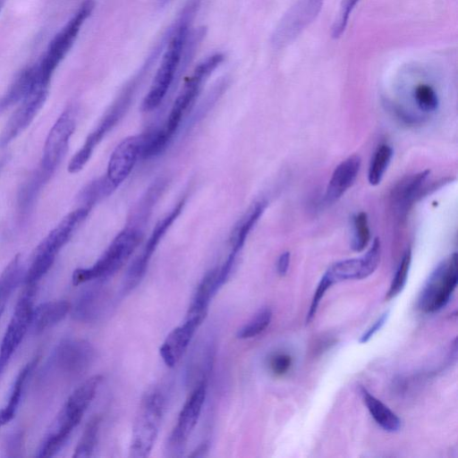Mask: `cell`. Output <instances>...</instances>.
Masks as SVG:
<instances>
[{"label": "cell", "instance_id": "cell-38", "mask_svg": "<svg viewBox=\"0 0 458 458\" xmlns=\"http://www.w3.org/2000/svg\"><path fill=\"white\" fill-rule=\"evenodd\" d=\"M148 262L142 259L140 256L130 265L123 282V292L130 293L133 290L142 280L146 274Z\"/></svg>", "mask_w": 458, "mask_h": 458}, {"label": "cell", "instance_id": "cell-24", "mask_svg": "<svg viewBox=\"0 0 458 458\" xmlns=\"http://www.w3.org/2000/svg\"><path fill=\"white\" fill-rule=\"evenodd\" d=\"M428 173L429 172L427 170L409 176L401 181L394 188L391 195L392 204L400 214L409 209L410 205L419 193Z\"/></svg>", "mask_w": 458, "mask_h": 458}, {"label": "cell", "instance_id": "cell-14", "mask_svg": "<svg viewBox=\"0 0 458 458\" xmlns=\"http://www.w3.org/2000/svg\"><path fill=\"white\" fill-rule=\"evenodd\" d=\"M380 255V241L376 238L362 257L337 261L324 275L333 284L345 280L366 278L377 269Z\"/></svg>", "mask_w": 458, "mask_h": 458}, {"label": "cell", "instance_id": "cell-41", "mask_svg": "<svg viewBox=\"0 0 458 458\" xmlns=\"http://www.w3.org/2000/svg\"><path fill=\"white\" fill-rule=\"evenodd\" d=\"M331 285L332 283L325 275H323L312 298L311 304L307 314V323L314 318L321 299Z\"/></svg>", "mask_w": 458, "mask_h": 458}, {"label": "cell", "instance_id": "cell-21", "mask_svg": "<svg viewBox=\"0 0 458 458\" xmlns=\"http://www.w3.org/2000/svg\"><path fill=\"white\" fill-rule=\"evenodd\" d=\"M106 301L103 288L98 284L92 285L77 298L71 308L73 319L84 323L98 320L103 314Z\"/></svg>", "mask_w": 458, "mask_h": 458}, {"label": "cell", "instance_id": "cell-19", "mask_svg": "<svg viewBox=\"0 0 458 458\" xmlns=\"http://www.w3.org/2000/svg\"><path fill=\"white\" fill-rule=\"evenodd\" d=\"M360 157L352 155L335 167L326 190L325 200L327 204L338 200L353 184L360 171Z\"/></svg>", "mask_w": 458, "mask_h": 458}, {"label": "cell", "instance_id": "cell-42", "mask_svg": "<svg viewBox=\"0 0 458 458\" xmlns=\"http://www.w3.org/2000/svg\"><path fill=\"white\" fill-rule=\"evenodd\" d=\"M292 357L287 353H276L269 360V368L276 376H283L290 369Z\"/></svg>", "mask_w": 458, "mask_h": 458}, {"label": "cell", "instance_id": "cell-5", "mask_svg": "<svg viewBox=\"0 0 458 458\" xmlns=\"http://www.w3.org/2000/svg\"><path fill=\"white\" fill-rule=\"evenodd\" d=\"M94 3L84 2L63 29L55 36L41 60L35 64L39 87L48 88L52 74L76 40L81 26L90 16Z\"/></svg>", "mask_w": 458, "mask_h": 458}, {"label": "cell", "instance_id": "cell-15", "mask_svg": "<svg viewBox=\"0 0 458 458\" xmlns=\"http://www.w3.org/2000/svg\"><path fill=\"white\" fill-rule=\"evenodd\" d=\"M47 95V88H38L21 101L2 131L0 147L8 145L31 123L44 106Z\"/></svg>", "mask_w": 458, "mask_h": 458}, {"label": "cell", "instance_id": "cell-32", "mask_svg": "<svg viewBox=\"0 0 458 458\" xmlns=\"http://www.w3.org/2000/svg\"><path fill=\"white\" fill-rule=\"evenodd\" d=\"M393 157V148L387 144L380 145L375 151L368 172V180L371 185L380 183Z\"/></svg>", "mask_w": 458, "mask_h": 458}, {"label": "cell", "instance_id": "cell-9", "mask_svg": "<svg viewBox=\"0 0 458 458\" xmlns=\"http://www.w3.org/2000/svg\"><path fill=\"white\" fill-rule=\"evenodd\" d=\"M224 59L225 56L221 53H216L206 57L195 67L191 76L187 78L174 102L166 123L163 128L170 138L173 137L178 129L184 113L194 103L203 82Z\"/></svg>", "mask_w": 458, "mask_h": 458}, {"label": "cell", "instance_id": "cell-29", "mask_svg": "<svg viewBox=\"0 0 458 458\" xmlns=\"http://www.w3.org/2000/svg\"><path fill=\"white\" fill-rule=\"evenodd\" d=\"M24 276L21 256L16 255L0 276V318L11 295Z\"/></svg>", "mask_w": 458, "mask_h": 458}, {"label": "cell", "instance_id": "cell-45", "mask_svg": "<svg viewBox=\"0 0 458 458\" xmlns=\"http://www.w3.org/2000/svg\"><path fill=\"white\" fill-rule=\"evenodd\" d=\"M290 265V252L285 251L280 255L276 262V272L279 276H284Z\"/></svg>", "mask_w": 458, "mask_h": 458}, {"label": "cell", "instance_id": "cell-7", "mask_svg": "<svg viewBox=\"0 0 458 458\" xmlns=\"http://www.w3.org/2000/svg\"><path fill=\"white\" fill-rule=\"evenodd\" d=\"M95 350L86 340L67 338L55 347L47 364V372L64 378L85 373L93 362Z\"/></svg>", "mask_w": 458, "mask_h": 458}, {"label": "cell", "instance_id": "cell-25", "mask_svg": "<svg viewBox=\"0 0 458 458\" xmlns=\"http://www.w3.org/2000/svg\"><path fill=\"white\" fill-rule=\"evenodd\" d=\"M359 391L371 417L377 425L388 432H396L401 428V420L393 411L371 394L365 387L360 386Z\"/></svg>", "mask_w": 458, "mask_h": 458}, {"label": "cell", "instance_id": "cell-44", "mask_svg": "<svg viewBox=\"0 0 458 458\" xmlns=\"http://www.w3.org/2000/svg\"><path fill=\"white\" fill-rule=\"evenodd\" d=\"M389 312H385L360 338V343H367L386 323Z\"/></svg>", "mask_w": 458, "mask_h": 458}, {"label": "cell", "instance_id": "cell-22", "mask_svg": "<svg viewBox=\"0 0 458 458\" xmlns=\"http://www.w3.org/2000/svg\"><path fill=\"white\" fill-rule=\"evenodd\" d=\"M71 310V304L67 301H49L33 308L30 327L34 335H39L51 328Z\"/></svg>", "mask_w": 458, "mask_h": 458}, {"label": "cell", "instance_id": "cell-3", "mask_svg": "<svg viewBox=\"0 0 458 458\" xmlns=\"http://www.w3.org/2000/svg\"><path fill=\"white\" fill-rule=\"evenodd\" d=\"M142 233L140 228L128 226L121 231L98 261L90 267L78 268L72 274V284L79 285L92 280L113 276L128 260L140 244Z\"/></svg>", "mask_w": 458, "mask_h": 458}, {"label": "cell", "instance_id": "cell-26", "mask_svg": "<svg viewBox=\"0 0 458 458\" xmlns=\"http://www.w3.org/2000/svg\"><path fill=\"white\" fill-rule=\"evenodd\" d=\"M267 205V202L265 199L254 202L238 221L230 237L232 251L236 253L240 251L250 232L264 213Z\"/></svg>", "mask_w": 458, "mask_h": 458}, {"label": "cell", "instance_id": "cell-2", "mask_svg": "<svg viewBox=\"0 0 458 458\" xmlns=\"http://www.w3.org/2000/svg\"><path fill=\"white\" fill-rule=\"evenodd\" d=\"M102 379L101 375L89 377L69 396L57 415L52 429L45 438L47 445L52 450L59 451L66 444L94 399Z\"/></svg>", "mask_w": 458, "mask_h": 458}, {"label": "cell", "instance_id": "cell-8", "mask_svg": "<svg viewBox=\"0 0 458 458\" xmlns=\"http://www.w3.org/2000/svg\"><path fill=\"white\" fill-rule=\"evenodd\" d=\"M139 77L125 88L97 127L89 134L81 148L72 157L67 168L70 174H76L85 166L96 146L123 117L130 106Z\"/></svg>", "mask_w": 458, "mask_h": 458}, {"label": "cell", "instance_id": "cell-28", "mask_svg": "<svg viewBox=\"0 0 458 458\" xmlns=\"http://www.w3.org/2000/svg\"><path fill=\"white\" fill-rule=\"evenodd\" d=\"M39 356H37L19 372L11 390L7 404L0 409V427L13 420L21 402L22 392L28 377L38 364Z\"/></svg>", "mask_w": 458, "mask_h": 458}, {"label": "cell", "instance_id": "cell-6", "mask_svg": "<svg viewBox=\"0 0 458 458\" xmlns=\"http://www.w3.org/2000/svg\"><path fill=\"white\" fill-rule=\"evenodd\" d=\"M457 284V254L441 261L428 276L418 299V307L427 313L443 309Z\"/></svg>", "mask_w": 458, "mask_h": 458}, {"label": "cell", "instance_id": "cell-37", "mask_svg": "<svg viewBox=\"0 0 458 458\" xmlns=\"http://www.w3.org/2000/svg\"><path fill=\"white\" fill-rule=\"evenodd\" d=\"M411 249L406 250L404 252L402 260L399 264V267L395 272V275L391 283L390 288L386 293V299L390 300L396 295H398L403 289L404 288L407 277L411 267Z\"/></svg>", "mask_w": 458, "mask_h": 458}, {"label": "cell", "instance_id": "cell-13", "mask_svg": "<svg viewBox=\"0 0 458 458\" xmlns=\"http://www.w3.org/2000/svg\"><path fill=\"white\" fill-rule=\"evenodd\" d=\"M76 126V118L72 108L62 113L51 128L44 145L40 167L53 174L64 157L71 136Z\"/></svg>", "mask_w": 458, "mask_h": 458}, {"label": "cell", "instance_id": "cell-18", "mask_svg": "<svg viewBox=\"0 0 458 458\" xmlns=\"http://www.w3.org/2000/svg\"><path fill=\"white\" fill-rule=\"evenodd\" d=\"M222 285L219 267L207 272L196 289L184 320L199 327L207 317L211 299Z\"/></svg>", "mask_w": 458, "mask_h": 458}, {"label": "cell", "instance_id": "cell-48", "mask_svg": "<svg viewBox=\"0 0 458 458\" xmlns=\"http://www.w3.org/2000/svg\"><path fill=\"white\" fill-rule=\"evenodd\" d=\"M5 161H6L5 157H0V174H1L3 167L5 164Z\"/></svg>", "mask_w": 458, "mask_h": 458}, {"label": "cell", "instance_id": "cell-31", "mask_svg": "<svg viewBox=\"0 0 458 458\" xmlns=\"http://www.w3.org/2000/svg\"><path fill=\"white\" fill-rule=\"evenodd\" d=\"M116 187L106 176H102L89 182L81 191L79 199L83 207L91 208L99 200L109 196Z\"/></svg>", "mask_w": 458, "mask_h": 458}, {"label": "cell", "instance_id": "cell-39", "mask_svg": "<svg viewBox=\"0 0 458 458\" xmlns=\"http://www.w3.org/2000/svg\"><path fill=\"white\" fill-rule=\"evenodd\" d=\"M360 0H342L337 15L334 21L331 35L333 38H339L344 32L349 18Z\"/></svg>", "mask_w": 458, "mask_h": 458}, {"label": "cell", "instance_id": "cell-10", "mask_svg": "<svg viewBox=\"0 0 458 458\" xmlns=\"http://www.w3.org/2000/svg\"><path fill=\"white\" fill-rule=\"evenodd\" d=\"M207 381L196 385L186 400L177 419V423L167 437L165 445V456H182L189 437L194 429L207 395Z\"/></svg>", "mask_w": 458, "mask_h": 458}, {"label": "cell", "instance_id": "cell-47", "mask_svg": "<svg viewBox=\"0 0 458 458\" xmlns=\"http://www.w3.org/2000/svg\"><path fill=\"white\" fill-rule=\"evenodd\" d=\"M172 0H157V4L159 7H163L165 4H169Z\"/></svg>", "mask_w": 458, "mask_h": 458}, {"label": "cell", "instance_id": "cell-16", "mask_svg": "<svg viewBox=\"0 0 458 458\" xmlns=\"http://www.w3.org/2000/svg\"><path fill=\"white\" fill-rule=\"evenodd\" d=\"M143 140L144 134L128 137L111 154L106 176L116 188L128 177L140 157Z\"/></svg>", "mask_w": 458, "mask_h": 458}, {"label": "cell", "instance_id": "cell-46", "mask_svg": "<svg viewBox=\"0 0 458 458\" xmlns=\"http://www.w3.org/2000/svg\"><path fill=\"white\" fill-rule=\"evenodd\" d=\"M208 442L205 441L201 443L190 455L191 457H202L208 451Z\"/></svg>", "mask_w": 458, "mask_h": 458}, {"label": "cell", "instance_id": "cell-4", "mask_svg": "<svg viewBox=\"0 0 458 458\" xmlns=\"http://www.w3.org/2000/svg\"><path fill=\"white\" fill-rule=\"evenodd\" d=\"M165 408V398L158 389L149 390L142 398L132 428L130 456L147 457L157 440Z\"/></svg>", "mask_w": 458, "mask_h": 458}, {"label": "cell", "instance_id": "cell-33", "mask_svg": "<svg viewBox=\"0 0 458 458\" xmlns=\"http://www.w3.org/2000/svg\"><path fill=\"white\" fill-rule=\"evenodd\" d=\"M100 418H92L85 427L80 441L74 450L73 457H89L97 446Z\"/></svg>", "mask_w": 458, "mask_h": 458}, {"label": "cell", "instance_id": "cell-35", "mask_svg": "<svg viewBox=\"0 0 458 458\" xmlns=\"http://www.w3.org/2000/svg\"><path fill=\"white\" fill-rule=\"evenodd\" d=\"M412 98L416 106L423 113H433L437 109L438 96L428 83L418 84L412 91Z\"/></svg>", "mask_w": 458, "mask_h": 458}, {"label": "cell", "instance_id": "cell-40", "mask_svg": "<svg viewBox=\"0 0 458 458\" xmlns=\"http://www.w3.org/2000/svg\"><path fill=\"white\" fill-rule=\"evenodd\" d=\"M164 181L160 179L157 181L155 184L147 191L146 196L141 199L139 208L136 212L138 221L145 220L148 217V212H150L154 203L160 195V192L164 189Z\"/></svg>", "mask_w": 458, "mask_h": 458}, {"label": "cell", "instance_id": "cell-30", "mask_svg": "<svg viewBox=\"0 0 458 458\" xmlns=\"http://www.w3.org/2000/svg\"><path fill=\"white\" fill-rule=\"evenodd\" d=\"M184 206V200H181L165 216L157 222L155 228L153 229L149 238L148 239L146 245L139 255L144 260L149 262L151 256L156 250L161 239L165 234V232L169 229L172 224L181 214Z\"/></svg>", "mask_w": 458, "mask_h": 458}, {"label": "cell", "instance_id": "cell-17", "mask_svg": "<svg viewBox=\"0 0 458 458\" xmlns=\"http://www.w3.org/2000/svg\"><path fill=\"white\" fill-rule=\"evenodd\" d=\"M89 211L90 208L82 206L67 214L37 246L33 255L55 259L56 254L70 241Z\"/></svg>", "mask_w": 458, "mask_h": 458}, {"label": "cell", "instance_id": "cell-11", "mask_svg": "<svg viewBox=\"0 0 458 458\" xmlns=\"http://www.w3.org/2000/svg\"><path fill=\"white\" fill-rule=\"evenodd\" d=\"M35 293L36 285H26L16 303L0 346V377L30 327Z\"/></svg>", "mask_w": 458, "mask_h": 458}, {"label": "cell", "instance_id": "cell-27", "mask_svg": "<svg viewBox=\"0 0 458 458\" xmlns=\"http://www.w3.org/2000/svg\"><path fill=\"white\" fill-rule=\"evenodd\" d=\"M51 175L39 166L24 182L18 195V207L21 214L26 215L33 208L41 189Z\"/></svg>", "mask_w": 458, "mask_h": 458}, {"label": "cell", "instance_id": "cell-36", "mask_svg": "<svg viewBox=\"0 0 458 458\" xmlns=\"http://www.w3.org/2000/svg\"><path fill=\"white\" fill-rule=\"evenodd\" d=\"M370 241L368 216L365 212H360L353 217V233L351 248L354 251L363 250Z\"/></svg>", "mask_w": 458, "mask_h": 458}, {"label": "cell", "instance_id": "cell-23", "mask_svg": "<svg viewBox=\"0 0 458 458\" xmlns=\"http://www.w3.org/2000/svg\"><path fill=\"white\" fill-rule=\"evenodd\" d=\"M38 86L35 65L27 67L20 72L6 93L0 99V113L6 108L21 102Z\"/></svg>", "mask_w": 458, "mask_h": 458}, {"label": "cell", "instance_id": "cell-12", "mask_svg": "<svg viewBox=\"0 0 458 458\" xmlns=\"http://www.w3.org/2000/svg\"><path fill=\"white\" fill-rule=\"evenodd\" d=\"M324 0H298L284 14L273 35L272 44L278 48L293 41L319 14Z\"/></svg>", "mask_w": 458, "mask_h": 458}, {"label": "cell", "instance_id": "cell-34", "mask_svg": "<svg viewBox=\"0 0 458 458\" xmlns=\"http://www.w3.org/2000/svg\"><path fill=\"white\" fill-rule=\"evenodd\" d=\"M272 312L269 308L259 310L253 318L238 329L236 336L239 339H250L261 334L269 326Z\"/></svg>", "mask_w": 458, "mask_h": 458}, {"label": "cell", "instance_id": "cell-49", "mask_svg": "<svg viewBox=\"0 0 458 458\" xmlns=\"http://www.w3.org/2000/svg\"><path fill=\"white\" fill-rule=\"evenodd\" d=\"M6 1L7 0H0V13H1V12H2L5 3H6Z\"/></svg>", "mask_w": 458, "mask_h": 458}, {"label": "cell", "instance_id": "cell-43", "mask_svg": "<svg viewBox=\"0 0 458 458\" xmlns=\"http://www.w3.org/2000/svg\"><path fill=\"white\" fill-rule=\"evenodd\" d=\"M23 447V433L21 430L11 433L5 443V453L8 457L21 456Z\"/></svg>", "mask_w": 458, "mask_h": 458}, {"label": "cell", "instance_id": "cell-1", "mask_svg": "<svg viewBox=\"0 0 458 458\" xmlns=\"http://www.w3.org/2000/svg\"><path fill=\"white\" fill-rule=\"evenodd\" d=\"M199 0H191L184 6L176 24L168 34L160 64L150 88L143 98L141 109L149 112L157 108L164 100L177 72L186 65L193 55L198 45L204 36V30L199 29L190 34V21L194 15Z\"/></svg>", "mask_w": 458, "mask_h": 458}, {"label": "cell", "instance_id": "cell-20", "mask_svg": "<svg viewBox=\"0 0 458 458\" xmlns=\"http://www.w3.org/2000/svg\"><path fill=\"white\" fill-rule=\"evenodd\" d=\"M199 327L190 321L173 329L159 348L160 356L165 364L173 368L180 360L188 348L193 335Z\"/></svg>", "mask_w": 458, "mask_h": 458}]
</instances>
